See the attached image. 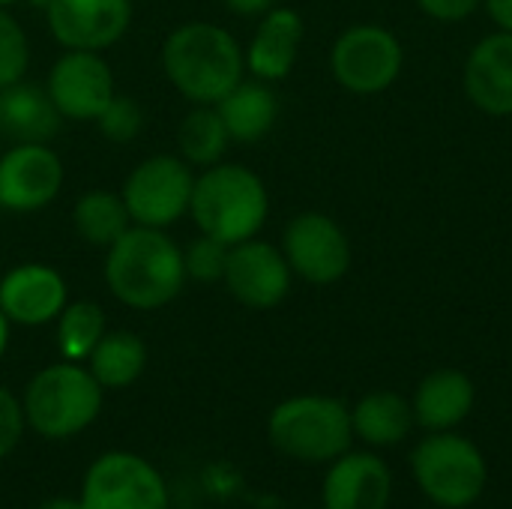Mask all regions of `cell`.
I'll return each mask as SVG.
<instances>
[{
  "label": "cell",
  "mask_w": 512,
  "mask_h": 509,
  "mask_svg": "<svg viewBox=\"0 0 512 509\" xmlns=\"http://www.w3.org/2000/svg\"><path fill=\"white\" fill-rule=\"evenodd\" d=\"M177 144H180V156L189 165L210 168V165L222 162V156L231 144V135L225 129L216 105H195L180 123Z\"/></svg>",
  "instance_id": "cell-25"
},
{
  "label": "cell",
  "mask_w": 512,
  "mask_h": 509,
  "mask_svg": "<svg viewBox=\"0 0 512 509\" xmlns=\"http://www.w3.org/2000/svg\"><path fill=\"white\" fill-rule=\"evenodd\" d=\"M6 345H9V318L0 312V357L6 354Z\"/></svg>",
  "instance_id": "cell-35"
},
{
  "label": "cell",
  "mask_w": 512,
  "mask_h": 509,
  "mask_svg": "<svg viewBox=\"0 0 512 509\" xmlns=\"http://www.w3.org/2000/svg\"><path fill=\"white\" fill-rule=\"evenodd\" d=\"M420 6L423 15L444 21V24H456L471 18L477 9H483V0H414Z\"/></svg>",
  "instance_id": "cell-31"
},
{
  "label": "cell",
  "mask_w": 512,
  "mask_h": 509,
  "mask_svg": "<svg viewBox=\"0 0 512 509\" xmlns=\"http://www.w3.org/2000/svg\"><path fill=\"white\" fill-rule=\"evenodd\" d=\"M228 249L225 243L201 234L195 237L186 249H183V267H186V279L195 282H222L225 276V264H228Z\"/></svg>",
  "instance_id": "cell-29"
},
{
  "label": "cell",
  "mask_w": 512,
  "mask_h": 509,
  "mask_svg": "<svg viewBox=\"0 0 512 509\" xmlns=\"http://www.w3.org/2000/svg\"><path fill=\"white\" fill-rule=\"evenodd\" d=\"M405 69V45L384 24H351L330 48V72L354 96L390 90Z\"/></svg>",
  "instance_id": "cell-7"
},
{
  "label": "cell",
  "mask_w": 512,
  "mask_h": 509,
  "mask_svg": "<svg viewBox=\"0 0 512 509\" xmlns=\"http://www.w3.org/2000/svg\"><path fill=\"white\" fill-rule=\"evenodd\" d=\"M267 435L282 456L318 465L348 453L354 426H351V411L339 399L294 396L273 408Z\"/></svg>",
  "instance_id": "cell-4"
},
{
  "label": "cell",
  "mask_w": 512,
  "mask_h": 509,
  "mask_svg": "<svg viewBox=\"0 0 512 509\" xmlns=\"http://www.w3.org/2000/svg\"><path fill=\"white\" fill-rule=\"evenodd\" d=\"M72 222L75 231L84 243L108 249L123 231L132 228L129 210L123 204V195L111 192V189H90L75 201L72 210Z\"/></svg>",
  "instance_id": "cell-24"
},
{
  "label": "cell",
  "mask_w": 512,
  "mask_h": 509,
  "mask_svg": "<svg viewBox=\"0 0 512 509\" xmlns=\"http://www.w3.org/2000/svg\"><path fill=\"white\" fill-rule=\"evenodd\" d=\"M102 135L114 144H129L141 135L144 129V111L132 96L114 93V99L105 105V111L96 117Z\"/></svg>",
  "instance_id": "cell-28"
},
{
  "label": "cell",
  "mask_w": 512,
  "mask_h": 509,
  "mask_svg": "<svg viewBox=\"0 0 512 509\" xmlns=\"http://www.w3.org/2000/svg\"><path fill=\"white\" fill-rule=\"evenodd\" d=\"M234 15H243V18H255V15H264L276 6V0H222Z\"/></svg>",
  "instance_id": "cell-33"
},
{
  "label": "cell",
  "mask_w": 512,
  "mask_h": 509,
  "mask_svg": "<svg viewBox=\"0 0 512 509\" xmlns=\"http://www.w3.org/2000/svg\"><path fill=\"white\" fill-rule=\"evenodd\" d=\"M462 90L489 117H512V33L492 30L465 57Z\"/></svg>",
  "instance_id": "cell-15"
},
{
  "label": "cell",
  "mask_w": 512,
  "mask_h": 509,
  "mask_svg": "<svg viewBox=\"0 0 512 509\" xmlns=\"http://www.w3.org/2000/svg\"><path fill=\"white\" fill-rule=\"evenodd\" d=\"M162 69L189 102L216 105L243 81L246 51L231 30L213 21H186L168 33L162 45Z\"/></svg>",
  "instance_id": "cell-2"
},
{
  "label": "cell",
  "mask_w": 512,
  "mask_h": 509,
  "mask_svg": "<svg viewBox=\"0 0 512 509\" xmlns=\"http://www.w3.org/2000/svg\"><path fill=\"white\" fill-rule=\"evenodd\" d=\"M12 3H18V0H0V6L6 9V6H12Z\"/></svg>",
  "instance_id": "cell-37"
},
{
  "label": "cell",
  "mask_w": 512,
  "mask_h": 509,
  "mask_svg": "<svg viewBox=\"0 0 512 509\" xmlns=\"http://www.w3.org/2000/svg\"><path fill=\"white\" fill-rule=\"evenodd\" d=\"M411 471L420 492L444 509H465L480 501L489 483L486 456L456 432H432L411 453Z\"/></svg>",
  "instance_id": "cell-5"
},
{
  "label": "cell",
  "mask_w": 512,
  "mask_h": 509,
  "mask_svg": "<svg viewBox=\"0 0 512 509\" xmlns=\"http://www.w3.org/2000/svg\"><path fill=\"white\" fill-rule=\"evenodd\" d=\"M306 36L303 15L291 6H273L261 15L249 48H246V69L261 81H282L291 75L300 57V45Z\"/></svg>",
  "instance_id": "cell-18"
},
{
  "label": "cell",
  "mask_w": 512,
  "mask_h": 509,
  "mask_svg": "<svg viewBox=\"0 0 512 509\" xmlns=\"http://www.w3.org/2000/svg\"><path fill=\"white\" fill-rule=\"evenodd\" d=\"M393 474L375 453H342L324 477V509H387Z\"/></svg>",
  "instance_id": "cell-17"
},
{
  "label": "cell",
  "mask_w": 512,
  "mask_h": 509,
  "mask_svg": "<svg viewBox=\"0 0 512 509\" xmlns=\"http://www.w3.org/2000/svg\"><path fill=\"white\" fill-rule=\"evenodd\" d=\"M39 509H84V507H81V501H72V498H51V501H45Z\"/></svg>",
  "instance_id": "cell-34"
},
{
  "label": "cell",
  "mask_w": 512,
  "mask_h": 509,
  "mask_svg": "<svg viewBox=\"0 0 512 509\" xmlns=\"http://www.w3.org/2000/svg\"><path fill=\"white\" fill-rule=\"evenodd\" d=\"M84 509H168V492L159 471L132 453L96 459L81 489Z\"/></svg>",
  "instance_id": "cell-10"
},
{
  "label": "cell",
  "mask_w": 512,
  "mask_h": 509,
  "mask_svg": "<svg viewBox=\"0 0 512 509\" xmlns=\"http://www.w3.org/2000/svg\"><path fill=\"white\" fill-rule=\"evenodd\" d=\"M279 249H282L291 273L309 285L342 282L348 276L351 258H354L345 228L321 210L297 213L285 225Z\"/></svg>",
  "instance_id": "cell-9"
},
{
  "label": "cell",
  "mask_w": 512,
  "mask_h": 509,
  "mask_svg": "<svg viewBox=\"0 0 512 509\" xmlns=\"http://www.w3.org/2000/svg\"><path fill=\"white\" fill-rule=\"evenodd\" d=\"M216 111H219L231 141L255 144L273 132V126L279 120V99H276L270 81H261V78L246 81L243 78L237 87H231L216 102Z\"/></svg>",
  "instance_id": "cell-21"
},
{
  "label": "cell",
  "mask_w": 512,
  "mask_h": 509,
  "mask_svg": "<svg viewBox=\"0 0 512 509\" xmlns=\"http://www.w3.org/2000/svg\"><path fill=\"white\" fill-rule=\"evenodd\" d=\"M87 363H90V375L99 381V387L120 390L141 378V372L147 366V348L135 333L114 330L96 342Z\"/></svg>",
  "instance_id": "cell-23"
},
{
  "label": "cell",
  "mask_w": 512,
  "mask_h": 509,
  "mask_svg": "<svg viewBox=\"0 0 512 509\" xmlns=\"http://www.w3.org/2000/svg\"><path fill=\"white\" fill-rule=\"evenodd\" d=\"M189 213L201 234L234 246L258 237L270 213V195L252 168L216 162L195 177Z\"/></svg>",
  "instance_id": "cell-3"
},
{
  "label": "cell",
  "mask_w": 512,
  "mask_h": 509,
  "mask_svg": "<svg viewBox=\"0 0 512 509\" xmlns=\"http://www.w3.org/2000/svg\"><path fill=\"white\" fill-rule=\"evenodd\" d=\"M30 63V45L24 27L0 6V87L24 78Z\"/></svg>",
  "instance_id": "cell-27"
},
{
  "label": "cell",
  "mask_w": 512,
  "mask_h": 509,
  "mask_svg": "<svg viewBox=\"0 0 512 509\" xmlns=\"http://www.w3.org/2000/svg\"><path fill=\"white\" fill-rule=\"evenodd\" d=\"M105 336V312L90 300L66 303L57 315V348L69 363L87 360L96 342Z\"/></svg>",
  "instance_id": "cell-26"
},
{
  "label": "cell",
  "mask_w": 512,
  "mask_h": 509,
  "mask_svg": "<svg viewBox=\"0 0 512 509\" xmlns=\"http://www.w3.org/2000/svg\"><path fill=\"white\" fill-rule=\"evenodd\" d=\"M102 408V387L75 363H57L33 375L24 393V417L42 438H72L84 432Z\"/></svg>",
  "instance_id": "cell-6"
},
{
  "label": "cell",
  "mask_w": 512,
  "mask_h": 509,
  "mask_svg": "<svg viewBox=\"0 0 512 509\" xmlns=\"http://www.w3.org/2000/svg\"><path fill=\"white\" fill-rule=\"evenodd\" d=\"M45 90L66 120H96L117 93L111 66L99 57V51L69 48L51 66Z\"/></svg>",
  "instance_id": "cell-12"
},
{
  "label": "cell",
  "mask_w": 512,
  "mask_h": 509,
  "mask_svg": "<svg viewBox=\"0 0 512 509\" xmlns=\"http://www.w3.org/2000/svg\"><path fill=\"white\" fill-rule=\"evenodd\" d=\"M66 282L48 264H18L0 276V312L9 324L42 327L66 306Z\"/></svg>",
  "instance_id": "cell-16"
},
{
  "label": "cell",
  "mask_w": 512,
  "mask_h": 509,
  "mask_svg": "<svg viewBox=\"0 0 512 509\" xmlns=\"http://www.w3.org/2000/svg\"><path fill=\"white\" fill-rule=\"evenodd\" d=\"M30 3H33V6H39V9H45V6H48L51 0H30Z\"/></svg>",
  "instance_id": "cell-36"
},
{
  "label": "cell",
  "mask_w": 512,
  "mask_h": 509,
  "mask_svg": "<svg viewBox=\"0 0 512 509\" xmlns=\"http://www.w3.org/2000/svg\"><path fill=\"white\" fill-rule=\"evenodd\" d=\"M21 432H24V408L6 387H0V459L18 447Z\"/></svg>",
  "instance_id": "cell-30"
},
{
  "label": "cell",
  "mask_w": 512,
  "mask_h": 509,
  "mask_svg": "<svg viewBox=\"0 0 512 509\" xmlns=\"http://www.w3.org/2000/svg\"><path fill=\"white\" fill-rule=\"evenodd\" d=\"M474 402V381L462 369H435L414 390V423H420L429 432H453L468 420Z\"/></svg>",
  "instance_id": "cell-19"
},
{
  "label": "cell",
  "mask_w": 512,
  "mask_h": 509,
  "mask_svg": "<svg viewBox=\"0 0 512 509\" xmlns=\"http://www.w3.org/2000/svg\"><path fill=\"white\" fill-rule=\"evenodd\" d=\"M51 36L69 51H105L123 39L132 21L129 0H51L45 6Z\"/></svg>",
  "instance_id": "cell-14"
},
{
  "label": "cell",
  "mask_w": 512,
  "mask_h": 509,
  "mask_svg": "<svg viewBox=\"0 0 512 509\" xmlns=\"http://www.w3.org/2000/svg\"><path fill=\"white\" fill-rule=\"evenodd\" d=\"M351 426L354 435L369 447H396L411 435L417 423H414V408L405 396L393 390H375L354 405Z\"/></svg>",
  "instance_id": "cell-22"
},
{
  "label": "cell",
  "mask_w": 512,
  "mask_h": 509,
  "mask_svg": "<svg viewBox=\"0 0 512 509\" xmlns=\"http://www.w3.org/2000/svg\"><path fill=\"white\" fill-rule=\"evenodd\" d=\"M195 189L192 165L183 156H150L132 168L123 183V204L129 210L132 225L144 228H168L189 213Z\"/></svg>",
  "instance_id": "cell-8"
},
{
  "label": "cell",
  "mask_w": 512,
  "mask_h": 509,
  "mask_svg": "<svg viewBox=\"0 0 512 509\" xmlns=\"http://www.w3.org/2000/svg\"><path fill=\"white\" fill-rule=\"evenodd\" d=\"M291 267L279 246L267 240H243L228 249L225 288L246 309H276L291 294Z\"/></svg>",
  "instance_id": "cell-11"
},
{
  "label": "cell",
  "mask_w": 512,
  "mask_h": 509,
  "mask_svg": "<svg viewBox=\"0 0 512 509\" xmlns=\"http://www.w3.org/2000/svg\"><path fill=\"white\" fill-rule=\"evenodd\" d=\"M483 9L489 12L492 24L498 30L512 33V0H483Z\"/></svg>",
  "instance_id": "cell-32"
},
{
  "label": "cell",
  "mask_w": 512,
  "mask_h": 509,
  "mask_svg": "<svg viewBox=\"0 0 512 509\" xmlns=\"http://www.w3.org/2000/svg\"><path fill=\"white\" fill-rule=\"evenodd\" d=\"M60 120L45 87L24 78L0 87V135L15 144H48L60 132Z\"/></svg>",
  "instance_id": "cell-20"
},
{
  "label": "cell",
  "mask_w": 512,
  "mask_h": 509,
  "mask_svg": "<svg viewBox=\"0 0 512 509\" xmlns=\"http://www.w3.org/2000/svg\"><path fill=\"white\" fill-rule=\"evenodd\" d=\"M63 186V162L48 144H15L0 153V207L33 213L48 207Z\"/></svg>",
  "instance_id": "cell-13"
},
{
  "label": "cell",
  "mask_w": 512,
  "mask_h": 509,
  "mask_svg": "<svg viewBox=\"0 0 512 509\" xmlns=\"http://www.w3.org/2000/svg\"><path fill=\"white\" fill-rule=\"evenodd\" d=\"M105 285L129 309H162L186 285L183 249L162 228L132 225L108 246Z\"/></svg>",
  "instance_id": "cell-1"
}]
</instances>
